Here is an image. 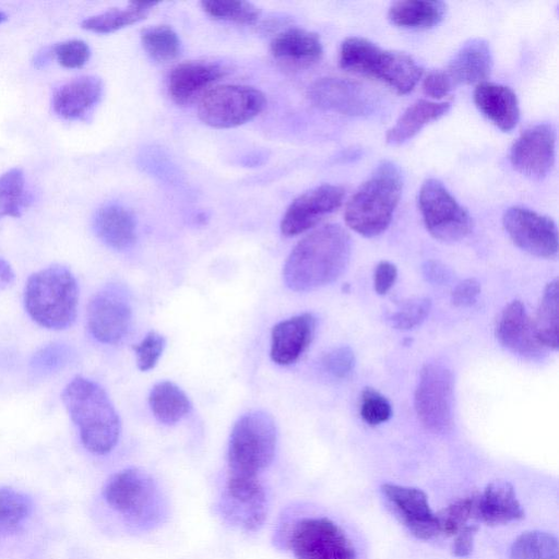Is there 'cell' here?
<instances>
[{
    "instance_id": "obj_1",
    "label": "cell",
    "mask_w": 559,
    "mask_h": 559,
    "mask_svg": "<svg viewBox=\"0 0 559 559\" xmlns=\"http://www.w3.org/2000/svg\"><path fill=\"white\" fill-rule=\"evenodd\" d=\"M352 239L337 224H328L304 237L287 257L283 280L295 292H308L335 282L347 269Z\"/></svg>"
},
{
    "instance_id": "obj_2",
    "label": "cell",
    "mask_w": 559,
    "mask_h": 559,
    "mask_svg": "<svg viewBox=\"0 0 559 559\" xmlns=\"http://www.w3.org/2000/svg\"><path fill=\"white\" fill-rule=\"evenodd\" d=\"M61 399L84 448L98 455L109 453L120 436V419L106 391L76 376L64 386Z\"/></svg>"
},
{
    "instance_id": "obj_3",
    "label": "cell",
    "mask_w": 559,
    "mask_h": 559,
    "mask_svg": "<svg viewBox=\"0 0 559 559\" xmlns=\"http://www.w3.org/2000/svg\"><path fill=\"white\" fill-rule=\"evenodd\" d=\"M403 190V176L394 163L381 162L346 203V225L364 237L382 234L390 225Z\"/></svg>"
},
{
    "instance_id": "obj_4",
    "label": "cell",
    "mask_w": 559,
    "mask_h": 559,
    "mask_svg": "<svg viewBox=\"0 0 559 559\" xmlns=\"http://www.w3.org/2000/svg\"><path fill=\"white\" fill-rule=\"evenodd\" d=\"M78 282L64 265L53 264L33 273L24 288V307L38 325L63 330L76 318Z\"/></svg>"
},
{
    "instance_id": "obj_5",
    "label": "cell",
    "mask_w": 559,
    "mask_h": 559,
    "mask_svg": "<svg viewBox=\"0 0 559 559\" xmlns=\"http://www.w3.org/2000/svg\"><path fill=\"white\" fill-rule=\"evenodd\" d=\"M338 63L342 69L381 81L400 94L409 93L423 75V69L409 55L382 49L358 36L342 43Z\"/></svg>"
},
{
    "instance_id": "obj_6",
    "label": "cell",
    "mask_w": 559,
    "mask_h": 559,
    "mask_svg": "<svg viewBox=\"0 0 559 559\" xmlns=\"http://www.w3.org/2000/svg\"><path fill=\"white\" fill-rule=\"evenodd\" d=\"M276 443V426L269 414L253 411L242 415L229 437L228 475L259 478L272 463Z\"/></svg>"
},
{
    "instance_id": "obj_7",
    "label": "cell",
    "mask_w": 559,
    "mask_h": 559,
    "mask_svg": "<svg viewBox=\"0 0 559 559\" xmlns=\"http://www.w3.org/2000/svg\"><path fill=\"white\" fill-rule=\"evenodd\" d=\"M107 504L128 522L152 528L165 516V500L153 478L142 469L130 467L111 475L103 490Z\"/></svg>"
},
{
    "instance_id": "obj_8",
    "label": "cell",
    "mask_w": 559,
    "mask_h": 559,
    "mask_svg": "<svg viewBox=\"0 0 559 559\" xmlns=\"http://www.w3.org/2000/svg\"><path fill=\"white\" fill-rule=\"evenodd\" d=\"M266 106L264 94L248 85H214L199 100L200 120L215 129L239 127L255 118Z\"/></svg>"
},
{
    "instance_id": "obj_9",
    "label": "cell",
    "mask_w": 559,
    "mask_h": 559,
    "mask_svg": "<svg viewBox=\"0 0 559 559\" xmlns=\"http://www.w3.org/2000/svg\"><path fill=\"white\" fill-rule=\"evenodd\" d=\"M418 206L428 233L440 241H459L472 231L469 213L438 179L424 181L418 194Z\"/></svg>"
},
{
    "instance_id": "obj_10",
    "label": "cell",
    "mask_w": 559,
    "mask_h": 559,
    "mask_svg": "<svg viewBox=\"0 0 559 559\" xmlns=\"http://www.w3.org/2000/svg\"><path fill=\"white\" fill-rule=\"evenodd\" d=\"M454 378L441 362L426 364L419 373L414 406L423 426L436 433L447 431L453 419Z\"/></svg>"
},
{
    "instance_id": "obj_11",
    "label": "cell",
    "mask_w": 559,
    "mask_h": 559,
    "mask_svg": "<svg viewBox=\"0 0 559 559\" xmlns=\"http://www.w3.org/2000/svg\"><path fill=\"white\" fill-rule=\"evenodd\" d=\"M296 559H357L356 549L344 532L328 518L298 521L288 537Z\"/></svg>"
},
{
    "instance_id": "obj_12",
    "label": "cell",
    "mask_w": 559,
    "mask_h": 559,
    "mask_svg": "<svg viewBox=\"0 0 559 559\" xmlns=\"http://www.w3.org/2000/svg\"><path fill=\"white\" fill-rule=\"evenodd\" d=\"M132 308L126 292L117 285L98 290L87 307V326L95 340L116 344L129 332Z\"/></svg>"
},
{
    "instance_id": "obj_13",
    "label": "cell",
    "mask_w": 559,
    "mask_h": 559,
    "mask_svg": "<svg viewBox=\"0 0 559 559\" xmlns=\"http://www.w3.org/2000/svg\"><path fill=\"white\" fill-rule=\"evenodd\" d=\"M506 231L520 249L545 259L555 258L558 253V229L548 216L532 210L512 206L502 217Z\"/></svg>"
},
{
    "instance_id": "obj_14",
    "label": "cell",
    "mask_w": 559,
    "mask_h": 559,
    "mask_svg": "<svg viewBox=\"0 0 559 559\" xmlns=\"http://www.w3.org/2000/svg\"><path fill=\"white\" fill-rule=\"evenodd\" d=\"M266 495L259 478L228 475L221 510L233 525L255 532L266 518Z\"/></svg>"
},
{
    "instance_id": "obj_15",
    "label": "cell",
    "mask_w": 559,
    "mask_h": 559,
    "mask_svg": "<svg viewBox=\"0 0 559 559\" xmlns=\"http://www.w3.org/2000/svg\"><path fill=\"white\" fill-rule=\"evenodd\" d=\"M380 490L393 514L412 535L423 540L439 535L437 513L431 510L421 489L385 483Z\"/></svg>"
},
{
    "instance_id": "obj_16",
    "label": "cell",
    "mask_w": 559,
    "mask_h": 559,
    "mask_svg": "<svg viewBox=\"0 0 559 559\" xmlns=\"http://www.w3.org/2000/svg\"><path fill=\"white\" fill-rule=\"evenodd\" d=\"M345 190L324 183L297 197L287 207L281 221V231L286 237L302 234L325 216L335 212L343 203Z\"/></svg>"
},
{
    "instance_id": "obj_17",
    "label": "cell",
    "mask_w": 559,
    "mask_h": 559,
    "mask_svg": "<svg viewBox=\"0 0 559 559\" xmlns=\"http://www.w3.org/2000/svg\"><path fill=\"white\" fill-rule=\"evenodd\" d=\"M309 100L318 108L349 116H366L376 108L374 95L365 86L342 78H321L308 88Z\"/></svg>"
},
{
    "instance_id": "obj_18",
    "label": "cell",
    "mask_w": 559,
    "mask_h": 559,
    "mask_svg": "<svg viewBox=\"0 0 559 559\" xmlns=\"http://www.w3.org/2000/svg\"><path fill=\"white\" fill-rule=\"evenodd\" d=\"M556 129L538 123L525 130L510 150V162L522 175L542 179L551 170L556 156Z\"/></svg>"
},
{
    "instance_id": "obj_19",
    "label": "cell",
    "mask_w": 559,
    "mask_h": 559,
    "mask_svg": "<svg viewBox=\"0 0 559 559\" xmlns=\"http://www.w3.org/2000/svg\"><path fill=\"white\" fill-rule=\"evenodd\" d=\"M496 336L502 346L524 358H542L547 349L537 338L533 320L520 300L511 301L502 310Z\"/></svg>"
},
{
    "instance_id": "obj_20",
    "label": "cell",
    "mask_w": 559,
    "mask_h": 559,
    "mask_svg": "<svg viewBox=\"0 0 559 559\" xmlns=\"http://www.w3.org/2000/svg\"><path fill=\"white\" fill-rule=\"evenodd\" d=\"M226 74V69L209 61H187L177 64L168 75V93L181 106L190 105L213 87Z\"/></svg>"
},
{
    "instance_id": "obj_21",
    "label": "cell",
    "mask_w": 559,
    "mask_h": 559,
    "mask_svg": "<svg viewBox=\"0 0 559 559\" xmlns=\"http://www.w3.org/2000/svg\"><path fill=\"white\" fill-rule=\"evenodd\" d=\"M316 325V318L308 312L275 324L271 332L272 360L282 366L297 361L312 342Z\"/></svg>"
},
{
    "instance_id": "obj_22",
    "label": "cell",
    "mask_w": 559,
    "mask_h": 559,
    "mask_svg": "<svg viewBox=\"0 0 559 559\" xmlns=\"http://www.w3.org/2000/svg\"><path fill=\"white\" fill-rule=\"evenodd\" d=\"M270 50L280 64L290 70L312 67L323 55L319 35L300 27H289L276 34Z\"/></svg>"
},
{
    "instance_id": "obj_23",
    "label": "cell",
    "mask_w": 559,
    "mask_h": 559,
    "mask_svg": "<svg viewBox=\"0 0 559 559\" xmlns=\"http://www.w3.org/2000/svg\"><path fill=\"white\" fill-rule=\"evenodd\" d=\"M104 84L96 75H81L59 86L51 99L53 111L68 120H83L102 99Z\"/></svg>"
},
{
    "instance_id": "obj_24",
    "label": "cell",
    "mask_w": 559,
    "mask_h": 559,
    "mask_svg": "<svg viewBox=\"0 0 559 559\" xmlns=\"http://www.w3.org/2000/svg\"><path fill=\"white\" fill-rule=\"evenodd\" d=\"M491 68L492 53L488 41L483 38H472L461 46L441 72L453 90L461 84L485 82Z\"/></svg>"
},
{
    "instance_id": "obj_25",
    "label": "cell",
    "mask_w": 559,
    "mask_h": 559,
    "mask_svg": "<svg viewBox=\"0 0 559 559\" xmlns=\"http://www.w3.org/2000/svg\"><path fill=\"white\" fill-rule=\"evenodd\" d=\"M473 98L478 110L500 130L509 132L518 124L519 100L509 86L485 81L476 85Z\"/></svg>"
},
{
    "instance_id": "obj_26",
    "label": "cell",
    "mask_w": 559,
    "mask_h": 559,
    "mask_svg": "<svg viewBox=\"0 0 559 559\" xmlns=\"http://www.w3.org/2000/svg\"><path fill=\"white\" fill-rule=\"evenodd\" d=\"M523 518L524 510L510 483L495 480L479 493V522L489 526H498L520 521Z\"/></svg>"
},
{
    "instance_id": "obj_27",
    "label": "cell",
    "mask_w": 559,
    "mask_h": 559,
    "mask_svg": "<svg viewBox=\"0 0 559 559\" xmlns=\"http://www.w3.org/2000/svg\"><path fill=\"white\" fill-rule=\"evenodd\" d=\"M92 226L95 235L115 250H126L136 239L134 215L117 203L100 206L93 216Z\"/></svg>"
},
{
    "instance_id": "obj_28",
    "label": "cell",
    "mask_w": 559,
    "mask_h": 559,
    "mask_svg": "<svg viewBox=\"0 0 559 559\" xmlns=\"http://www.w3.org/2000/svg\"><path fill=\"white\" fill-rule=\"evenodd\" d=\"M451 108L449 102L418 99L400 116L385 135L390 145H400L415 136L425 126L444 116Z\"/></svg>"
},
{
    "instance_id": "obj_29",
    "label": "cell",
    "mask_w": 559,
    "mask_h": 559,
    "mask_svg": "<svg viewBox=\"0 0 559 559\" xmlns=\"http://www.w3.org/2000/svg\"><path fill=\"white\" fill-rule=\"evenodd\" d=\"M445 12L447 4L442 1L405 0L391 4L388 19L403 28L425 29L438 25Z\"/></svg>"
},
{
    "instance_id": "obj_30",
    "label": "cell",
    "mask_w": 559,
    "mask_h": 559,
    "mask_svg": "<svg viewBox=\"0 0 559 559\" xmlns=\"http://www.w3.org/2000/svg\"><path fill=\"white\" fill-rule=\"evenodd\" d=\"M148 403L157 420L166 425L178 423L192 407L187 394L171 381L156 383L151 390Z\"/></svg>"
},
{
    "instance_id": "obj_31",
    "label": "cell",
    "mask_w": 559,
    "mask_h": 559,
    "mask_svg": "<svg viewBox=\"0 0 559 559\" xmlns=\"http://www.w3.org/2000/svg\"><path fill=\"white\" fill-rule=\"evenodd\" d=\"M157 2H130L126 8H111L81 22L84 29L108 34L138 23L146 17Z\"/></svg>"
},
{
    "instance_id": "obj_32",
    "label": "cell",
    "mask_w": 559,
    "mask_h": 559,
    "mask_svg": "<svg viewBox=\"0 0 559 559\" xmlns=\"http://www.w3.org/2000/svg\"><path fill=\"white\" fill-rule=\"evenodd\" d=\"M537 338L545 348L557 350L559 346L558 280L555 278L544 289L542 300L533 320Z\"/></svg>"
},
{
    "instance_id": "obj_33",
    "label": "cell",
    "mask_w": 559,
    "mask_h": 559,
    "mask_svg": "<svg viewBox=\"0 0 559 559\" xmlns=\"http://www.w3.org/2000/svg\"><path fill=\"white\" fill-rule=\"evenodd\" d=\"M31 203L32 194L26 189L21 168L14 167L0 175V219L21 216Z\"/></svg>"
},
{
    "instance_id": "obj_34",
    "label": "cell",
    "mask_w": 559,
    "mask_h": 559,
    "mask_svg": "<svg viewBox=\"0 0 559 559\" xmlns=\"http://www.w3.org/2000/svg\"><path fill=\"white\" fill-rule=\"evenodd\" d=\"M479 492H472L460 498L437 513L439 535L453 537L465 526L479 522Z\"/></svg>"
},
{
    "instance_id": "obj_35",
    "label": "cell",
    "mask_w": 559,
    "mask_h": 559,
    "mask_svg": "<svg viewBox=\"0 0 559 559\" xmlns=\"http://www.w3.org/2000/svg\"><path fill=\"white\" fill-rule=\"evenodd\" d=\"M558 549L555 535L543 531H527L512 543L509 559H559Z\"/></svg>"
},
{
    "instance_id": "obj_36",
    "label": "cell",
    "mask_w": 559,
    "mask_h": 559,
    "mask_svg": "<svg viewBox=\"0 0 559 559\" xmlns=\"http://www.w3.org/2000/svg\"><path fill=\"white\" fill-rule=\"evenodd\" d=\"M141 43L151 59L169 62L181 52V41L177 33L168 25H154L141 32Z\"/></svg>"
},
{
    "instance_id": "obj_37",
    "label": "cell",
    "mask_w": 559,
    "mask_h": 559,
    "mask_svg": "<svg viewBox=\"0 0 559 559\" xmlns=\"http://www.w3.org/2000/svg\"><path fill=\"white\" fill-rule=\"evenodd\" d=\"M32 511V501L15 489L0 488V536L12 533L22 525Z\"/></svg>"
},
{
    "instance_id": "obj_38",
    "label": "cell",
    "mask_w": 559,
    "mask_h": 559,
    "mask_svg": "<svg viewBox=\"0 0 559 559\" xmlns=\"http://www.w3.org/2000/svg\"><path fill=\"white\" fill-rule=\"evenodd\" d=\"M203 11L215 20L252 25L260 17V9L247 1L203 0Z\"/></svg>"
},
{
    "instance_id": "obj_39",
    "label": "cell",
    "mask_w": 559,
    "mask_h": 559,
    "mask_svg": "<svg viewBox=\"0 0 559 559\" xmlns=\"http://www.w3.org/2000/svg\"><path fill=\"white\" fill-rule=\"evenodd\" d=\"M73 356L71 347L63 343H51L37 350L31 359L33 372L45 376L62 369Z\"/></svg>"
},
{
    "instance_id": "obj_40",
    "label": "cell",
    "mask_w": 559,
    "mask_h": 559,
    "mask_svg": "<svg viewBox=\"0 0 559 559\" xmlns=\"http://www.w3.org/2000/svg\"><path fill=\"white\" fill-rule=\"evenodd\" d=\"M431 309L428 298H412L401 302L396 311L388 317L391 326L397 330H411L427 318Z\"/></svg>"
},
{
    "instance_id": "obj_41",
    "label": "cell",
    "mask_w": 559,
    "mask_h": 559,
    "mask_svg": "<svg viewBox=\"0 0 559 559\" xmlns=\"http://www.w3.org/2000/svg\"><path fill=\"white\" fill-rule=\"evenodd\" d=\"M360 416L369 426H378L390 419L392 407L380 392L372 388H365L360 399Z\"/></svg>"
},
{
    "instance_id": "obj_42",
    "label": "cell",
    "mask_w": 559,
    "mask_h": 559,
    "mask_svg": "<svg viewBox=\"0 0 559 559\" xmlns=\"http://www.w3.org/2000/svg\"><path fill=\"white\" fill-rule=\"evenodd\" d=\"M52 53L62 67L76 69L87 62L91 49L84 40L74 38L58 43L53 47Z\"/></svg>"
},
{
    "instance_id": "obj_43",
    "label": "cell",
    "mask_w": 559,
    "mask_h": 559,
    "mask_svg": "<svg viewBox=\"0 0 559 559\" xmlns=\"http://www.w3.org/2000/svg\"><path fill=\"white\" fill-rule=\"evenodd\" d=\"M166 346L165 337L155 332H148L145 337L135 345L136 365L141 371H147L154 368L159 360Z\"/></svg>"
},
{
    "instance_id": "obj_44",
    "label": "cell",
    "mask_w": 559,
    "mask_h": 559,
    "mask_svg": "<svg viewBox=\"0 0 559 559\" xmlns=\"http://www.w3.org/2000/svg\"><path fill=\"white\" fill-rule=\"evenodd\" d=\"M323 369L337 379L348 377L355 368L356 358L349 346L343 345L331 349L322 357Z\"/></svg>"
},
{
    "instance_id": "obj_45",
    "label": "cell",
    "mask_w": 559,
    "mask_h": 559,
    "mask_svg": "<svg viewBox=\"0 0 559 559\" xmlns=\"http://www.w3.org/2000/svg\"><path fill=\"white\" fill-rule=\"evenodd\" d=\"M480 289V284L476 278H466L453 289L452 304L456 307H469L476 302Z\"/></svg>"
},
{
    "instance_id": "obj_46",
    "label": "cell",
    "mask_w": 559,
    "mask_h": 559,
    "mask_svg": "<svg viewBox=\"0 0 559 559\" xmlns=\"http://www.w3.org/2000/svg\"><path fill=\"white\" fill-rule=\"evenodd\" d=\"M479 528L478 522L472 523L453 536L451 552L459 558L468 557L474 549V539Z\"/></svg>"
},
{
    "instance_id": "obj_47",
    "label": "cell",
    "mask_w": 559,
    "mask_h": 559,
    "mask_svg": "<svg viewBox=\"0 0 559 559\" xmlns=\"http://www.w3.org/2000/svg\"><path fill=\"white\" fill-rule=\"evenodd\" d=\"M397 277L396 266L389 261H381L374 269L373 288L377 294L384 295L394 285Z\"/></svg>"
},
{
    "instance_id": "obj_48",
    "label": "cell",
    "mask_w": 559,
    "mask_h": 559,
    "mask_svg": "<svg viewBox=\"0 0 559 559\" xmlns=\"http://www.w3.org/2000/svg\"><path fill=\"white\" fill-rule=\"evenodd\" d=\"M423 90L427 96L435 99H440L452 91L441 70L430 72L426 76L423 83Z\"/></svg>"
},
{
    "instance_id": "obj_49",
    "label": "cell",
    "mask_w": 559,
    "mask_h": 559,
    "mask_svg": "<svg viewBox=\"0 0 559 559\" xmlns=\"http://www.w3.org/2000/svg\"><path fill=\"white\" fill-rule=\"evenodd\" d=\"M423 275L427 282L436 285L444 284L451 277L449 269L436 260H428L423 265Z\"/></svg>"
},
{
    "instance_id": "obj_50",
    "label": "cell",
    "mask_w": 559,
    "mask_h": 559,
    "mask_svg": "<svg viewBox=\"0 0 559 559\" xmlns=\"http://www.w3.org/2000/svg\"><path fill=\"white\" fill-rule=\"evenodd\" d=\"M15 280V274L10 263L0 258V289L10 286Z\"/></svg>"
},
{
    "instance_id": "obj_51",
    "label": "cell",
    "mask_w": 559,
    "mask_h": 559,
    "mask_svg": "<svg viewBox=\"0 0 559 559\" xmlns=\"http://www.w3.org/2000/svg\"><path fill=\"white\" fill-rule=\"evenodd\" d=\"M49 60V55L48 52H46V49L44 50V52H38L35 57V66L36 67H43L45 66V63Z\"/></svg>"
},
{
    "instance_id": "obj_52",
    "label": "cell",
    "mask_w": 559,
    "mask_h": 559,
    "mask_svg": "<svg viewBox=\"0 0 559 559\" xmlns=\"http://www.w3.org/2000/svg\"><path fill=\"white\" fill-rule=\"evenodd\" d=\"M8 19L7 14L2 11H0V24L4 22Z\"/></svg>"
}]
</instances>
